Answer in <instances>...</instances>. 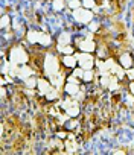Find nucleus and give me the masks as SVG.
Returning <instances> with one entry per match:
<instances>
[{
  "label": "nucleus",
  "instance_id": "f257e3e1",
  "mask_svg": "<svg viewBox=\"0 0 134 155\" xmlns=\"http://www.w3.org/2000/svg\"><path fill=\"white\" fill-rule=\"evenodd\" d=\"M6 56H8V62L12 64V65L31 64V61H32V55H31L29 49L26 46H23V43L9 44Z\"/></svg>",
  "mask_w": 134,
  "mask_h": 155
},
{
  "label": "nucleus",
  "instance_id": "f03ea898",
  "mask_svg": "<svg viewBox=\"0 0 134 155\" xmlns=\"http://www.w3.org/2000/svg\"><path fill=\"white\" fill-rule=\"evenodd\" d=\"M72 18L75 20V23L78 25H84L87 26L92 20H95V11L93 9H87V8H78V9H73L72 11Z\"/></svg>",
  "mask_w": 134,
  "mask_h": 155
},
{
  "label": "nucleus",
  "instance_id": "7ed1b4c3",
  "mask_svg": "<svg viewBox=\"0 0 134 155\" xmlns=\"http://www.w3.org/2000/svg\"><path fill=\"white\" fill-rule=\"evenodd\" d=\"M76 56L79 59V67L84 70H93L96 67V56L95 53H87V52H76Z\"/></svg>",
  "mask_w": 134,
  "mask_h": 155
},
{
  "label": "nucleus",
  "instance_id": "20e7f679",
  "mask_svg": "<svg viewBox=\"0 0 134 155\" xmlns=\"http://www.w3.org/2000/svg\"><path fill=\"white\" fill-rule=\"evenodd\" d=\"M59 59H61L62 68L67 73H72V70H75L79 65V59H78L76 53L75 55H59Z\"/></svg>",
  "mask_w": 134,
  "mask_h": 155
},
{
  "label": "nucleus",
  "instance_id": "39448f33",
  "mask_svg": "<svg viewBox=\"0 0 134 155\" xmlns=\"http://www.w3.org/2000/svg\"><path fill=\"white\" fill-rule=\"evenodd\" d=\"M116 61H117V64L122 68H125V70L126 68H131V67H134V53L129 52V50H123V52H120L117 55Z\"/></svg>",
  "mask_w": 134,
  "mask_h": 155
},
{
  "label": "nucleus",
  "instance_id": "423d86ee",
  "mask_svg": "<svg viewBox=\"0 0 134 155\" xmlns=\"http://www.w3.org/2000/svg\"><path fill=\"white\" fill-rule=\"evenodd\" d=\"M53 88V84L50 82V79H49V78L47 76H40L38 78V85H37V93H38V96H46L50 90Z\"/></svg>",
  "mask_w": 134,
  "mask_h": 155
},
{
  "label": "nucleus",
  "instance_id": "0eeeda50",
  "mask_svg": "<svg viewBox=\"0 0 134 155\" xmlns=\"http://www.w3.org/2000/svg\"><path fill=\"white\" fill-rule=\"evenodd\" d=\"M79 91H81V84L65 81V82H64V85H62V94H65V96L75 97Z\"/></svg>",
  "mask_w": 134,
  "mask_h": 155
},
{
  "label": "nucleus",
  "instance_id": "6e6552de",
  "mask_svg": "<svg viewBox=\"0 0 134 155\" xmlns=\"http://www.w3.org/2000/svg\"><path fill=\"white\" fill-rule=\"evenodd\" d=\"M73 32L62 31L55 37V44H73Z\"/></svg>",
  "mask_w": 134,
  "mask_h": 155
},
{
  "label": "nucleus",
  "instance_id": "1a4fd4ad",
  "mask_svg": "<svg viewBox=\"0 0 134 155\" xmlns=\"http://www.w3.org/2000/svg\"><path fill=\"white\" fill-rule=\"evenodd\" d=\"M55 50L59 55H75L78 52V47L75 44H55Z\"/></svg>",
  "mask_w": 134,
  "mask_h": 155
},
{
  "label": "nucleus",
  "instance_id": "9d476101",
  "mask_svg": "<svg viewBox=\"0 0 134 155\" xmlns=\"http://www.w3.org/2000/svg\"><path fill=\"white\" fill-rule=\"evenodd\" d=\"M50 9L53 12H64L67 9V0H50Z\"/></svg>",
  "mask_w": 134,
  "mask_h": 155
},
{
  "label": "nucleus",
  "instance_id": "9b49d317",
  "mask_svg": "<svg viewBox=\"0 0 134 155\" xmlns=\"http://www.w3.org/2000/svg\"><path fill=\"white\" fill-rule=\"evenodd\" d=\"M85 28H87V32L98 35V34H101V31H102V21H99V20L95 18V20H92Z\"/></svg>",
  "mask_w": 134,
  "mask_h": 155
},
{
  "label": "nucleus",
  "instance_id": "f8f14e48",
  "mask_svg": "<svg viewBox=\"0 0 134 155\" xmlns=\"http://www.w3.org/2000/svg\"><path fill=\"white\" fill-rule=\"evenodd\" d=\"M12 26V17L9 12H2V17H0V29H8Z\"/></svg>",
  "mask_w": 134,
  "mask_h": 155
},
{
  "label": "nucleus",
  "instance_id": "ddd939ff",
  "mask_svg": "<svg viewBox=\"0 0 134 155\" xmlns=\"http://www.w3.org/2000/svg\"><path fill=\"white\" fill-rule=\"evenodd\" d=\"M96 81V70H84V74H82V82L90 85Z\"/></svg>",
  "mask_w": 134,
  "mask_h": 155
},
{
  "label": "nucleus",
  "instance_id": "4468645a",
  "mask_svg": "<svg viewBox=\"0 0 134 155\" xmlns=\"http://www.w3.org/2000/svg\"><path fill=\"white\" fill-rule=\"evenodd\" d=\"M38 78H40V76H37V74H34V76H29V78H26V79L23 81V87H26V88H34V90H37V85H38Z\"/></svg>",
  "mask_w": 134,
  "mask_h": 155
},
{
  "label": "nucleus",
  "instance_id": "2eb2a0df",
  "mask_svg": "<svg viewBox=\"0 0 134 155\" xmlns=\"http://www.w3.org/2000/svg\"><path fill=\"white\" fill-rule=\"evenodd\" d=\"M82 6V3H81V0H69L67 2V9H78V8H81Z\"/></svg>",
  "mask_w": 134,
  "mask_h": 155
},
{
  "label": "nucleus",
  "instance_id": "dca6fc26",
  "mask_svg": "<svg viewBox=\"0 0 134 155\" xmlns=\"http://www.w3.org/2000/svg\"><path fill=\"white\" fill-rule=\"evenodd\" d=\"M125 74H126V81H134V67L126 68L125 70Z\"/></svg>",
  "mask_w": 134,
  "mask_h": 155
},
{
  "label": "nucleus",
  "instance_id": "f3484780",
  "mask_svg": "<svg viewBox=\"0 0 134 155\" xmlns=\"http://www.w3.org/2000/svg\"><path fill=\"white\" fill-rule=\"evenodd\" d=\"M126 90L128 93L134 97V81H128V85H126Z\"/></svg>",
  "mask_w": 134,
  "mask_h": 155
},
{
  "label": "nucleus",
  "instance_id": "a211bd4d",
  "mask_svg": "<svg viewBox=\"0 0 134 155\" xmlns=\"http://www.w3.org/2000/svg\"><path fill=\"white\" fill-rule=\"evenodd\" d=\"M8 97V87L6 85H2V102H5Z\"/></svg>",
  "mask_w": 134,
  "mask_h": 155
}]
</instances>
